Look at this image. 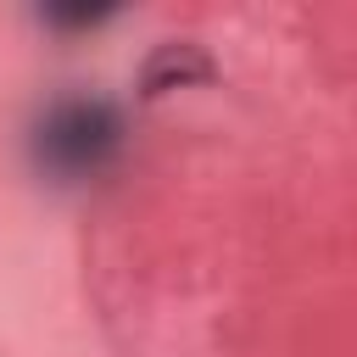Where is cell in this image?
I'll return each instance as SVG.
<instances>
[{"instance_id": "obj_1", "label": "cell", "mask_w": 357, "mask_h": 357, "mask_svg": "<svg viewBox=\"0 0 357 357\" xmlns=\"http://www.w3.org/2000/svg\"><path fill=\"white\" fill-rule=\"evenodd\" d=\"M123 145V117L112 100H95V95H73V100H56L33 134H28V151H33V167L61 178V184H78L89 173H100Z\"/></svg>"}]
</instances>
